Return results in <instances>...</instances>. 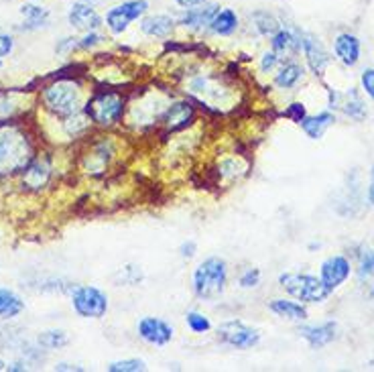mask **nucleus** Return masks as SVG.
<instances>
[{
    "instance_id": "nucleus-33",
    "label": "nucleus",
    "mask_w": 374,
    "mask_h": 372,
    "mask_svg": "<svg viewBox=\"0 0 374 372\" xmlns=\"http://www.w3.org/2000/svg\"><path fill=\"white\" fill-rule=\"evenodd\" d=\"M374 275V250L370 248H364L360 252V259H358V279L360 281H366Z\"/></svg>"
},
{
    "instance_id": "nucleus-2",
    "label": "nucleus",
    "mask_w": 374,
    "mask_h": 372,
    "mask_svg": "<svg viewBox=\"0 0 374 372\" xmlns=\"http://www.w3.org/2000/svg\"><path fill=\"white\" fill-rule=\"evenodd\" d=\"M43 106L53 116L69 118L83 110V90L76 80H57L49 83L41 94Z\"/></svg>"
},
{
    "instance_id": "nucleus-19",
    "label": "nucleus",
    "mask_w": 374,
    "mask_h": 372,
    "mask_svg": "<svg viewBox=\"0 0 374 372\" xmlns=\"http://www.w3.org/2000/svg\"><path fill=\"white\" fill-rule=\"evenodd\" d=\"M49 178H51V163H49V159L35 157L27 165V169L23 171V185L27 190H35L37 192V190H41V187L47 185Z\"/></svg>"
},
{
    "instance_id": "nucleus-5",
    "label": "nucleus",
    "mask_w": 374,
    "mask_h": 372,
    "mask_svg": "<svg viewBox=\"0 0 374 372\" xmlns=\"http://www.w3.org/2000/svg\"><path fill=\"white\" fill-rule=\"evenodd\" d=\"M279 285L297 301H303V303H324L332 293L322 279L301 275V273H283L279 277Z\"/></svg>"
},
{
    "instance_id": "nucleus-16",
    "label": "nucleus",
    "mask_w": 374,
    "mask_h": 372,
    "mask_svg": "<svg viewBox=\"0 0 374 372\" xmlns=\"http://www.w3.org/2000/svg\"><path fill=\"white\" fill-rule=\"evenodd\" d=\"M114 155H116V146H114L112 139H102L98 141L96 145L92 146V151L88 153L86 157V169L88 173H104L108 163L112 161Z\"/></svg>"
},
{
    "instance_id": "nucleus-15",
    "label": "nucleus",
    "mask_w": 374,
    "mask_h": 372,
    "mask_svg": "<svg viewBox=\"0 0 374 372\" xmlns=\"http://www.w3.org/2000/svg\"><path fill=\"white\" fill-rule=\"evenodd\" d=\"M220 11L218 4H201L199 8H185L181 15L177 16V25L185 27V29H192V31H201V29H208L211 23L214 15Z\"/></svg>"
},
{
    "instance_id": "nucleus-29",
    "label": "nucleus",
    "mask_w": 374,
    "mask_h": 372,
    "mask_svg": "<svg viewBox=\"0 0 374 372\" xmlns=\"http://www.w3.org/2000/svg\"><path fill=\"white\" fill-rule=\"evenodd\" d=\"M248 165L242 163L238 157H228L218 163V178L222 181H236L246 173Z\"/></svg>"
},
{
    "instance_id": "nucleus-38",
    "label": "nucleus",
    "mask_w": 374,
    "mask_h": 372,
    "mask_svg": "<svg viewBox=\"0 0 374 372\" xmlns=\"http://www.w3.org/2000/svg\"><path fill=\"white\" fill-rule=\"evenodd\" d=\"M276 64H279V55L271 49V51L262 53V57H260V71H262V74H269L271 69H275Z\"/></svg>"
},
{
    "instance_id": "nucleus-17",
    "label": "nucleus",
    "mask_w": 374,
    "mask_h": 372,
    "mask_svg": "<svg viewBox=\"0 0 374 372\" xmlns=\"http://www.w3.org/2000/svg\"><path fill=\"white\" fill-rule=\"evenodd\" d=\"M329 104H332V108H340L341 112L354 120H362L366 116V106H364L356 88H350V92L344 96L329 90Z\"/></svg>"
},
{
    "instance_id": "nucleus-25",
    "label": "nucleus",
    "mask_w": 374,
    "mask_h": 372,
    "mask_svg": "<svg viewBox=\"0 0 374 372\" xmlns=\"http://www.w3.org/2000/svg\"><path fill=\"white\" fill-rule=\"evenodd\" d=\"M269 309L276 313L279 318L291 320V322H303L308 320V309L303 308L297 301H289V299H273L269 303Z\"/></svg>"
},
{
    "instance_id": "nucleus-45",
    "label": "nucleus",
    "mask_w": 374,
    "mask_h": 372,
    "mask_svg": "<svg viewBox=\"0 0 374 372\" xmlns=\"http://www.w3.org/2000/svg\"><path fill=\"white\" fill-rule=\"evenodd\" d=\"M368 202L374 206V165L370 169V183H368Z\"/></svg>"
},
{
    "instance_id": "nucleus-47",
    "label": "nucleus",
    "mask_w": 374,
    "mask_h": 372,
    "mask_svg": "<svg viewBox=\"0 0 374 372\" xmlns=\"http://www.w3.org/2000/svg\"><path fill=\"white\" fill-rule=\"evenodd\" d=\"M6 371H27V364L25 362H13V364H6Z\"/></svg>"
},
{
    "instance_id": "nucleus-9",
    "label": "nucleus",
    "mask_w": 374,
    "mask_h": 372,
    "mask_svg": "<svg viewBox=\"0 0 374 372\" xmlns=\"http://www.w3.org/2000/svg\"><path fill=\"white\" fill-rule=\"evenodd\" d=\"M189 94L197 96L201 102L216 106L220 110V104L224 106L228 100H230V90H228L224 83H220L218 78H211V76H199L194 78L187 86Z\"/></svg>"
},
{
    "instance_id": "nucleus-43",
    "label": "nucleus",
    "mask_w": 374,
    "mask_h": 372,
    "mask_svg": "<svg viewBox=\"0 0 374 372\" xmlns=\"http://www.w3.org/2000/svg\"><path fill=\"white\" fill-rule=\"evenodd\" d=\"M74 49H78V39H74V37H65V39H62V43L55 47V51L57 53H69V51H74Z\"/></svg>"
},
{
    "instance_id": "nucleus-32",
    "label": "nucleus",
    "mask_w": 374,
    "mask_h": 372,
    "mask_svg": "<svg viewBox=\"0 0 374 372\" xmlns=\"http://www.w3.org/2000/svg\"><path fill=\"white\" fill-rule=\"evenodd\" d=\"M185 324L194 334H208L211 330L210 318L199 313V311H187L185 313Z\"/></svg>"
},
{
    "instance_id": "nucleus-42",
    "label": "nucleus",
    "mask_w": 374,
    "mask_h": 372,
    "mask_svg": "<svg viewBox=\"0 0 374 372\" xmlns=\"http://www.w3.org/2000/svg\"><path fill=\"white\" fill-rule=\"evenodd\" d=\"M195 252H197V244L194 240H187V243H183L179 246V257L181 259H194Z\"/></svg>"
},
{
    "instance_id": "nucleus-35",
    "label": "nucleus",
    "mask_w": 374,
    "mask_h": 372,
    "mask_svg": "<svg viewBox=\"0 0 374 372\" xmlns=\"http://www.w3.org/2000/svg\"><path fill=\"white\" fill-rule=\"evenodd\" d=\"M260 283V271L259 269H246L242 275L238 277V285L242 289H255Z\"/></svg>"
},
{
    "instance_id": "nucleus-44",
    "label": "nucleus",
    "mask_w": 374,
    "mask_h": 372,
    "mask_svg": "<svg viewBox=\"0 0 374 372\" xmlns=\"http://www.w3.org/2000/svg\"><path fill=\"white\" fill-rule=\"evenodd\" d=\"M175 2L181 8H194V6H201V4H206L210 0H175Z\"/></svg>"
},
{
    "instance_id": "nucleus-30",
    "label": "nucleus",
    "mask_w": 374,
    "mask_h": 372,
    "mask_svg": "<svg viewBox=\"0 0 374 372\" xmlns=\"http://www.w3.org/2000/svg\"><path fill=\"white\" fill-rule=\"evenodd\" d=\"M250 21L255 23V29L262 37H269V35L273 37L281 29V23L269 11H255V13H250Z\"/></svg>"
},
{
    "instance_id": "nucleus-31",
    "label": "nucleus",
    "mask_w": 374,
    "mask_h": 372,
    "mask_svg": "<svg viewBox=\"0 0 374 372\" xmlns=\"http://www.w3.org/2000/svg\"><path fill=\"white\" fill-rule=\"evenodd\" d=\"M67 336H65L64 330H49V332H43L39 334L37 338V344L45 350H57V348H64L67 346Z\"/></svg>"
},
{
    "instance_id": "nucleus-18",
    "label": "nucleus",
    "mask_w": 374,
    "mask_h": 372,
    "mask_svg": "<svg viewBox=\"0 0 374 372\" xmlns=\"http://www.w3.org/2000/svg\"><path fill=\"white\" fill-rule=\"evenodd\" d=\"M299 334H301L303 340H308V344L313 350H317V348H324V346L336 340L338 324L336 322H325L322 325H303V327H299Z\"/></svg>"
},
{
    "instance_id": "nucleus-49",
    "label": "nucleus",
    "mask_w": 374,
    "mask_h": 372,
    "mask_svg": "<svg viewBox=\"0 0 374 372\" xmlns=\"http://www.w3.org/2000/svg\"><path fill=\"white\" fill-rule=\"evenodd\" d=\"M83 2H90V4H94V6H96L98 2H104V0H83Z\"/></svg>"
},
{
    "instance_id": "nucleus-37",
    "label": "nucleus",
    "mask_w": 374,
    "mask_h": 372,
    "mask_svg": "<svg viewBox=\"0 0 374 372\" xmlns=\"http://www.w3.org/2000/svg\"><path fill=\"white\" fill-rule=\"evenodd\" d=\"M104 41V37L98 31H88L81 39H78V49L81 51H88V49H94L96 45H100Z\"/></svg>"
},
{
    "instance_id": "nucleus-7",
    "label": "nucleus",
    "mask_w": 374,
    "mask_h": 372,
    "mask_svg": "<svg viewBox=\"0 0 374 372\" xmlns=\"http://www.w3.org/2000/svg\"><path fill=\"white\" fill-rule=\"evenodd\" d=\"M216 336L220 344L236 348V350H250L260 342L259 330L246 325L240 320H230V322L220 324L216 330Z\"/></svg>"
},
{
    "instance_id": "nucleus-23",
    "label": "nucleus",
    "mask_w": 374,
    "mask_h": 372,
    "mask_svg": "<svg viewBox=\"0 0 374 372\" xmlns=\"http://www.w3.org/2000/svg\"><path fill=\"white\" fill-rule=\"evenodd\" d=\"M21 15L25 16V23H23V27H16V31H37V29L45 27L49 23V11L37 6V4H23L21 6Z\"/></svg>"
},
{
    "instance_id": "nucleus-40",
    "label": "nucleus",
    "mask_w": 374,
    "mask_h": 372,
    "mask_svg": "<svg viewBox=\"0 0 374 372\" xmlns=\"http://www.w3.org/2000/svg\"><path fill=\"white\" fill-rule=\"evenodd\" d=\"M285 116L287 118H291L293 122H301L308 114H305V106L303 104H299V102H295V104H291L287 110H285Z\"/></svg>"
},
{
    "instance_id": "nucleus-14",
    "label": "nucleus",
    "mask_w": 374,
    "mask_h": 372,
    "mask_svg": "<svg viewBox=\"0 0 374 372\" xmlns=\"http://www.w3.org/2000/svg\"><path fill=\"white\" fill-rule=\"evenodd\" d=\"M299 41H301V49L305 53L308 65L315 76H322L324 69L329 65V55L322 45V41L311 35V33H299Z\"/></svg>"
},
{
    "instance_id": "nucleus-11",
    "label": "nucleus",
    "mask_w": 374,
    "mask_h": 372,
    "mask_svg": "<svg viewBox=\"0 0 374 372\" xmlns=\"http://www.w3.org/2000/svg\"><path fill=\"white\" fill-rule=\"evenodd\" d=\"M136 334L141 340L151 346H167L173 340V327L161 318H153V315H145L139 320Z\"/></svg>"
},
{
    "instance_id": "nucleus-41",
    "label": "nucleus",
    "mask_w": 374,
    "mask_h": 372,
    "mask_svg": "<svg viewBox=\"0 0 374 372\" xmlns=\"http://www.w3.org/2000/svg\"><path fill=\"white\" fill-rule=\"evenodd\" d=\"M13 47H15L13 37H8V35H2V33H0V67H2V59H4L6 55H11Z\"/></svg>"
},
{
    "instance_id": "nucleus-6",
    "label": "nucleus",
    "mask_w": 374,
    "mask_h": 372,
    "mask_svg": "<svg viewBox=\"0 0 374 372\" xmlns=\"http://www.w3.org/2000/svg\"><path fill=\"white\" fill-rule=\"evenodd\" d=\"M71 308L86 320H102L108 311V295L94 285H78L71 293Z\"/></svg>"
},
{
    "instance_id": "nucleus-12",
    "label": "nucleus",
    "mask_w": 374,
    "mask_h": 372,
    "mask_svg": "<svg viewBox=\"0 0 374 372\" xmlns=\"http://www.w3.org/2000/svg\"><path fill=\"white\" fill-rule=\"evenodd\" d=\"M67 23L78 29V31H98L102 27V16L96 13V6L90 4V2H83V0H78L74 2V6L69 8L67 13Z\"/></svg>"
},
{
    "instance_id": "nucleus-10",
    "label": "nucleus",
    "mask_w": 374,
    "mask_h": 372,
    "mask_svg": "<svg viewBox=\"0 0 374 372\" xmlns=\"http://www.w3.org/2000/svg\"><path fill=\"white\" fill-rule=\"evenodd\" d=\"M195 120V106L187 100H177V102H171L165 112L161 114L159 122L167 132H179V130H185L192 122Z\"/></svg>"
},
{
    "instance_id": "nucleus-8",
    "label": "nucleus",
    "mask_w": 374,
    "mask_h": 372,
    "mask_svg": "<svg viewBox=\"0 0 374 372\" xmlns=\"http://www.w3.org/2000/svg\"><path fill=\"white\" fill-rule=\"evenodd\" d=\"M148 11V2L146 0H127L122 4L112 6L106 16H104V25L108 27V31L112 35H122L130 27V23L143 18Z\"/></svg>"
},
{
    "instance_id": "nucleus-46",
    "label": "nucleus",
    "mask_w": 374,
    "mask_h": 372,
    "mask_svg": "<svg viewBox=\"0 0 374 372\" xmlns=\"http://www.w3.org/2000/svg\"><path fill=\"white\" fill-rule=\"evenodd\" d=\"M55 371H78V372H81L83 368H81V366H76V364H65V362H62V364H57V366H55Z\"/></svg>"
},
{
    "instance_id": "nucleus-13",
    "label": "nucleus",
    "mask_w": 374,
    "mask_h": 372,
    "mask_svg": "<svg viewBox=\"0 0 374 372\" xmlns=\"http://www.w3.org/2000/svg\"><path fill=\"white\" fill-rule=\"evenodd\" d=\"M350 269H352L350 260L341 257V255H334V257H329L322 262L320 279L324 281V285L329 291H334L346 283V279L350 277Z\"/></svg>"
},
{
    "instance_id": "nucleus-24",
    "label": "nucleus",
    "mask_w": 374,
    "mask_h": 372,
    "mask_svg": "<svg viewBox=\"0 0 374 372\" xmlns=\"http://www.w3.org/2000/svg\"><path fill=\"white\" fill-rule=\"evenodd\" d=\"M334 122H336L334 114L322 112V114H317V116H305L299 124H301V129H303V132L308 134L309 139L320 141V139L324 136L325 130L329 129Z\"/></svg>"
},
{
    "instance_id": "nucleus-27",
    "label": "nucleus",
    "mask_w": 374,
    "mask_h": 372,
    "mask_svg": "<svg viewBox=\"0 0 374 372\" xmlns=\"http://www.w3.org/2000/svg\"><path fill=\"white\" fill-rule=\"evenodd\" d=\"M271 49L279 53H293L301 49V41H299V31H289V29H279V31L271 37Z\"/></svg>"
},
{
    "instance_id": "nucleus-48",
    "label": "nucleus",
    "mask_w": 374,
    "mask_h": 372,
    "mask_svg": "<svg viewBox=\"0 0 374 372\" xmlns=\"http://www.w3.org/2000/svg\"><path fill=\"white\" fill-rule=\"evenodd\" d=\"M2 371H6V362L4 360H0V372Z\"/></svg>"
},
{
    "instance_id": "nucleus-36",
    "label": "nucleus",
    "mask_w": 374,
    "mask_h": 372,
    "mask_svg": "<svg viewBox=\"0 0 374 372\" xmlns=\"http://www.w3.org/2000/svg\"><path fill=\"white\" fill-rule=\"evenodd\" d=\"M120 281L122 285H139V281L143 279V273H141V267H124L120 273Z\"/></svg>"
},
{
    "instance_id": "nucleus-39",
    "label": "nucleus",
    "mask_w": 374,
    "mask_h": 372,
    "mask_svg": "<svg viewBox=\"0 0 374 372\" xmlns=\"http://www.w3.org/2000/svg\"><path fill=\"white\" fill-rule=\"evenodd\" d=\"M362 88H364V92L368 94V96L374 100V67H366L364 71H362Z\"/></svg>"
},
{
    "instance_id": "nucleus-26",
    "label": "nucleus",
    "mask_w": 374,
    "mask_h": 372,
    "mask_svg": "<svg viewBox=\"0 0 374 372\" xmlns=\"http://www.w3.org/2000/svg\"><path fill=\"white\" fill-rule=\"evenodd\" d=\"M25 311V301L15 291L0 287V320H15Z\"/></svg>"
},
{
    "instance_id": "nucleus-28",
    "label": "nucleus",
    "mask_w": 374,
    "mask_h": 372,
    "mask_svg": "<svg viewBox=\"0 0 374 372\" xmlns=\"http://www.w3.org/2000/svg\"><path fill=\"white\" fill-rule=\"evenodd\" d=\"M303 67L299 64H285L275 76V86L281 90H291L299 81L303 80Z\"/></svg>"
},
{
    "instance_id": "nucleus-20",
    "label": "nucleus",
    "mask_w": 374,
    "mask_h": 372,
    "mask_svg": "<svg viewBox=\"0 0 374 372\" xmlns=\"http://www.w3.org/2000/svg\"><path fill=\"white\" fill-rule=\"evenodd\" d=\"M177 21L169 15H151L141 21V31L153 39H165L175 29Z\"/></svg>"
},
{
    "instance_id": "nucleus-4",
    "label": "nucleus",
    "mask_w": 374,
    "mask_h": 372,
    "mask_svg": "<svg viewBox=\"0 0 374 372\" xmlns=\"http://www.w3.org/2000/svg\"><path fill=\"white\" fill-rule=\"evenodd\" d=\"M83 112L92 118L94 124L102 129H110L122 122L127 112V100L118 92H100L86 102Z\"/></svg>"
},
{
    "instance_id": "nucleus-3",
    "label": "nucleus",
    "mask_w": 374,
    "mask_h": 372,
    "mask_svg": "<svg viewBox=\"0 0 374 372\" xmlns=\"http://www.w3.org/2000/svg\"><path fill=\"white\" fill-rule=\"evenodd\" d=\"M228 283V262L220 257H210L194 271V293L204 301L218 299Z\"/></svg>"
},
{
    "instance_id": "nucleus-34",
    "label": "nucleus",
    "mask_w": 374,
    "mask_h": 372,
    "mask_svg": "<svg viewBox=\"0 0 374 372\" xmlns=\"http://www.w3.org/2000/svg\"><path fill=\"white\" fill-rule=\"evenodd\" d=\"M146 368L145 360L141 358H129V360H118L108 366L110 372H143Z\"/></svg>"
},
{
    "instance_id": "nucleus-21",
    "label": "nucleus",
    "mask_w": 374,
    "mask_h": 372,
    "mask_svg": "<svg viewBox=\"0 0 374 372\" xmlns=\"http://www.w3.org/2000/svg\"><path fill=\"white\" fill-rule=\"evenodd\" d=\"M334 51L340 57L341 64L352 67L360 59V41H358V37L350 35V33H341L334 41Z\"/></svg>"
},
{
    "instance_id": "nucleus-22",
    "label": "nucleus",
    "mask_w": 374,
    "mask_h": 372,
    "mask_svg": "<svg viewBox=\"0 0 374 372\" xmlns=\"http://www.w3.org/2000/svg\"><path fill=\"white\" fill-rule=\"evenodd\" d=\"M238 25H240L238 15L232 8H220L214 15V18H211L208 29L214 35H218V37H230V35H234V33L238 31Z\"/></svg>"
},
{
    "instance_id": "nucleus-1",
    "label": "nucleus",
    "mask_w": 374,
    "mask_h": 372,
    "mask_svg": "<svg viewBox=\"0 0 374 372\" xmlns=\"http://www.w3.org/2000/svg\"><path fill=\"white\" fill-rule=\"evenodd\" d=\"M35 159L27 132L15 124H0V178L23 173Z\"/></svg>"
}]
</instances>
